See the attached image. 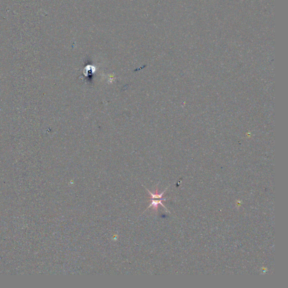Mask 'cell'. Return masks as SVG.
<instances>
[{
  "mask_svg": "<svg viewBox=\"0 0 288 288\" xmlns=\"http://www.w3.org/2000/svg\"><path fill=\"white\" fill-rule=\"evenodd\" d=\"M162 200H166V199H151V203L150 204V205L149 206V207H148V208L146 210L149 209V208H150L151 207H153V209H154L155 211H157L158 210V205L159 204H160L162 205L163 207L164 208H165V210H167V212H169L168 210H167V208H165V206L162 204Z\"/></svg>",
  "mask_w": 288,
  "mask_h": 288,
  "instance_id": "1",
  "label": "cell"
},
{
  "mask_svg": "<svg viewBox=\"0 0 288 288\" xmlns=\"http://www.w3.org/2000/svg\"><path fill=\"white\" fill-rule=\"evenodd\" d=\"M167 188H166L165 189V190L164 191H163L162 193H160V194H158V188H157V187L156 191H155V193H154V194L151 193V191H150L148 189H146V188L145 189L146 190H147L148 191L149 195L151 196L150 198V199H163L162 196L163 195L164 193H165V191L167 190Z\"/></svg>",
  "mask_w": 288,
  "mask_h": 288,
  "instance_id": "2",
  "label": "cell"
}]
</instances>
